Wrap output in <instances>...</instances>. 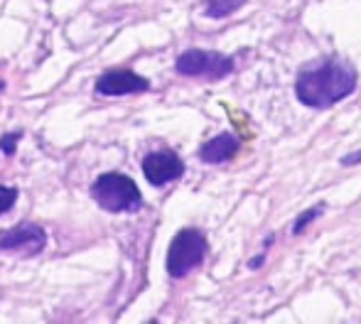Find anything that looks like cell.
I'll list each match as a JSON object with an SVG mask.
<instances>
[{"instance_id":"obj_12","label":"cell","mask_w":361,"mask_h":324,"mask_svg":"<svg viewBox=\"0 0 361 324\" xmlns=\"http://www.w3.org/2000/svg\"><path fill=\"white\" fill-rule=\"evenodd\" d=\"M18 140H20V133L3 135V140H0V150H3L5 155H13L15 153V145H18Z\"/></svg>"},{"instance_id":"obj_1","label":"cell","mask_w":361,"mask_h":324,"mask_svg":"<svg viewBox=\"0 0 361 324\" xmlns=\"http://www.w3.org/2000/svg\"><path fill=\"white\" fill-rule=\"evenodd\" d=\"M357 89V72L339 59H324L302 69L295 81V94L307 108H329Z\"/></svg>"},{"instance_id":"obj_6","label":"cell","mask_w":361,"mask_h":324,"mask_svg":"<svg viewBox=\"0 0 361 324\" xmlns=\"http://www.w3.org/2000/svg\"><path fill=\"white\" fill-rule=\"evenodd\" d=\"M143 172H145V180L150 182L152 187H162V185H167V182L182 177L185 162L177 158L172 150H157V153H150L143 160Z\"/></svg>"},{"instance_id":"obj_10","label":"cell","mask_w":361,"mask_h":324,"mask_svg":"<svg viewBox=\"0 0 361 324\" xmlns=\"http://www.w3.org/2000/svg\"><path fill=\"white\" fill-rule=\"evenodd\" d=\"M322 206H324V204H317V206H312L310 211H305L302 216H298V221H295V226H293V234H300V231L307 229L310 221H314L319 214H322Z\"/></svg>"},{"instance_id":"obj_11","label":"cell","mask_w":361,"mask_h":324,"mask_svg":"<svg viewBox=\"0 0 361 324\" xmlns=\"http://www.w3.org/2000/svg\"><path fill=\"white\" fill-rule=\"evenodd\" d=\"M15 199H18V189H15V187L0 185V214H5V211L15 204Z\"/></svg>"},{"instance_id":"obj_3","label":"cell","mask_w":361,"mask_h":324,"mask_svg":"<svg viewBox=\"0 0 361 324\" xmlns=\"http://www.w3.org/2000/svg\"><path fill=\"white\" fill-rule=\"evenodd\" d=\"M207 256V239L197 229H182L172 239L167 251V273L172 278H185L190 270H195Z\"/></svg>"},{"instance_id":"obj_5","label":"cell","mask_w":361,"mask_h":324,"mask_svg":"<svg viewBox=\"0 0 361 324\" xmlns=\"http://www.w3.org/2000/svg\"><path fill=\"white\" fill-rule=\"evenodd\" d=\"M47 243V234L37 224H20L0 234V251H18L23 256H35Z\"/></svg>"},{"instance_id":"obj_7","label":"cell","mask_w":361,"mask_h":324,"mask_svg":"<svg viewBox=\"0 0 361 324\" xmlns=\"http://www.w3.org/2000/svg\"><path fill=\"white\" fill-rule=\"evenodd\" d=\"M147 89H150L147 79L138 77L130 69H114V72L101 74L99 81H96V91L101 96H128V94H140V91Z\"/></svg>"},{"instance_id":"obj_4","label":"cell","mask_w":361,"mask_h":324,"mask_svg":"<svg viewBox=\"0 0 361 324\" xmlns=\"http://www.w3.org/2000/svg\"><path fill=\"white\" fill-rule=\"evenodd\" d=\"M233 69V59L224 57L219 52H207V49H187L177 59V72L182 77H204V79H221L228 77Z\"/></svg>"},{"instance_id":"obj_13","label":"cell","mask_w":361,"mask_h":324,"mask_svg":"<svg viewBox=\"0 0 361 324\" xmlns=\"http://www.w3.org/2000/svg\"><path fill=\"white\" fill-rule=\"evenodd\" d=\"M361 162V150H357V153L347 155V158H342V165L344 167H352V165H359Z\"/></svg>"},{"instance_id":"obj_9","label":"cell","mask_w":361,"mask_h":324,"mask_svg":"<svg viewBox=\"0 0 361 324\" xmlns=\"http://www.w3.org/2000/svg\"><path fill=\"white\" fill-rule=\"evenodd\" d=\"M246 0H207V15L209 18H228L236 13Z\"/></svg>"},{"instance_id":"obj_8","label":"cell","mask_w":361,"mask_h":324,"mask_svg":"<svg viewBox=\"0 0 361 324\" xmlns=\"http://www.w3.org/2000/svg\"><path fill=\"white\" fill-rule=\"evenodd\" d=\"M236 150H238V140L231 133H221L216 138H212L209 143L202 145L200 158L209 162V165H221V162L231 160L236 155Z\"/></svg>"},{"instance_id":"obj_2","label":"cell","mask_w":361,"mask_h":324,"mask_svg":"<svg viewBox=\"0 0 361 324\" xmlns=\"http://www.w3.org/2000/svg\"><path fill=\"white\" fill-rule=\"evenodd\" d=\"M96 204L106 211H135L143 204V194H140L138 185L130 177L121 175V172H106L91 187Z\"/></svg>"}]
</instances>
